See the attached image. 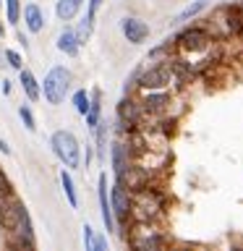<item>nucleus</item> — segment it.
I'll return each mask as SVG.
<instances>
[{"label":"nucleus","mask_w":243,"mask_h":251,"mask_svg":"<svg viewBox=\"0 0 243 251\" xmlns=\"http://www.w3.org/2000/svg\"><path fill=\"white\" fill-rule=\"evenodd\" d=\"M99 207H102V223H105V227L107 230H115L113 207H110V199H107V176L105 173L99 176Z\"/></svg>","instance_id":"nucleus-7"},{"label":"nucleus","mask_w":243,"mask_h":251,"mask_svg":"<svg viewBox=\"0 0 243 251\" xmlns=\"http://www.w3.org/2000/svg\"><path fill=\"white\" fill-rule=\"evenodd\" d=\"M52 149L63 160L66 168H78V157H81V152H78V141L71 131H55L52 133Z\"/></svg>","instance_id":"nucleus-2"},{"label":"nucleus","mask_w":243,"mask_h":251,"mask_svg":"<svg viewBox=\"0 0 243 251\" xmlns=\"http://www.w3.org/2000/svg\"><path fill=\"white\" fill-rule=\"evenodd\" d=\"M24 19H26V26H29V31H42V24H45V19H42V11H39L37 5H26V11H24Z\"/></svg>","instance_id":"nucleus-12"},{"label":"nucleus","mask_w":243,"mask_h":251,"mask_svg":"<svg viewBox=\"0 0 243 251\" xmlns=\"http://www.w3.org/2000/svg\"><path fill=\"white\" fill-rule=\"evenodd\" d=\"M19 11H21V5H19V0H8V21H19Z\"/></svg>","instance_id":"nucleus-22"},{"label":"nucleus","mask_w":243,"mask_h":251,"mask_svg":"<svg viewBox=\"0 0 243 251\" xmlns=\"http://www.w3.org/2000/svg\"><path fill=\"white\" fill-rule=\"evenodd\" d=\"M86 123H89V128H97V126H99V92H94V100L89 102V110H86Z\"/></svg>","instance_id":"nucleus-15"},{"label":"nucleus","mask_w":243,"mask_h":251,"mask_svg":"<svg viewBox=\"0 0 243 251\" xmlns=\"http://www.w3.org/2000/svg\"><path fill=\"white\" fill-rule=\"evenodd\" d=\"M5 60H8V63H11V66H13V68H19V71L24 68V63H21V55H19V52H16V50H5Z\"/></svg>","instance_id":"nucleus-23"},{"label":"nucleus","mask_w":243,"mask_h":251,"mask_svg":"<svg viewBox=\"0 0 243 251\" xmlns=\"http://www.w3.org/2000/svg\"><path fill=\"white\" fill-rule=\"evenodd\" d=\"M113 170H115L118 180L125 176V170H128V165H125V147L123 144H115L113 147Z\"/></svg>","instance_id":"nucleus-13"},{"label":"nucleus","mask_w":243,"mask_h":251,"mask_svg":"<svg viewBox=\"0 0 243 251\" xmlns=\"http://www.w3.org/2000/svg\"><path fill=\"white\" fill-rule=\"evenodd\" d=\"M207 3H209V0H196V3H191V5H186L183 11H180V13L175 16V21H186V19H194L196 13H201L204 8H207Z\"/></svg>","instance_id":"nucleus-17"},{"label":"nucleus","mask_w":243,"mask_h":251,"mask_svg":"<svg viewBox=\"0 0 243 251\" xmlns=\"http://www.w3.org/2000/svg\"><path fill=\"white\" fill-rule=\"evenodd\" d=\"M60 180H63V188H66L68 204H71V207H78V196H76V188H73V178H71V173L63 170V173H60Z\"/></svg>","instance_id":"nucleus-16"},{"label":"nucleus","mask_w":243,"mask_h":251,"mask_svg":"<svg viewBox=\"0 0 243 251\" xmlns=\"http://www.w3.org/2000/svg\"><path fill=\"white\" fill-rule=\"evenodd\" d=\"M81 3H84V0H58V8H55V11H58V19L71 21V19L78 13Z\"/></svg>","instance_id":"nucleus-11"},{"label":"nucleus","mask_w":243,"mask_h":251,"mask_svg":"<svg viewBox=\"0 0 243 251\" xmlns=\"http://www.w3.org/2000/svg\"><path fill=\"white\" fill-rule=\"evenodd\" d=\"M21 86H24V92H26V97L31 102L39 100V86H37V78L31 76V71H24L21 68Z\"/></svg>","instance_id":"nucleus-14"},{"label":"nucleus","mask_w":243,"mask_h":251,"mask_svg":"<svg viewBox=\"0 0 243 251\" xmlns=\"http://www.w3.org/2000/svg\"><path fill=\"white\" fill-rule=\"evenodd\" d=\"M19 115H21V121H24V126H26L29 131H34L37 126H34V115H31V110L29 107H21L19 110Z\"/></svg>","instance_id":"nucleus-20"},{"label":"nucleus","mask_w":243,"mask_h":251,"mask_svg":"<svg viewBox=\"0 0 243 251\" xmlns=\"http://www.w3.org/2000/svg\"><path fill=\"white\" fill-rule=\"evenodd\" d=\"M92 241H94V233H92V227H89V225H84V246H86V251L92 249Z\"/></svg>","instance_id":"nucleus-25"},{"label":"nucleus","mask_w":243,"mask_h":251,"mask_svg":"<svg viewBox=\"0 0 243 251\" xmlns=\"http://www.w3.org/2000/svg\"><path fill=\"white\" fill-rule=\"evenodd\" d=\"M123 34L128 37V42H144L149 37V26L139 19H125L123 21Z\"/></svg>","instance_id":"nucleus-8"},{"label":"nucleus","mask_w":243,"mask_h":251,"mask_svg":"<svg viewBox=\"0 0 243 251\" xmlns=\"http://www.w3.org/2000/svg\"><path fill=\"white\" fill-rule=\"evenodd\" d=\"M170 78H172V66H170V63H162V66L149 68L146 74L141 76L139 84H141V89L154 92V89H162V86H168Z\"/></svg>","instance_id":"nucleus-3"},{"label":"nucleus","mask_w":243,"mask_h":251,"mask_svg":"<svg viewBox=\"0 0 243 251\" xmlns=\"http://www.w3.org/2000/svg\"><path fill=\"white\" fill-rule=\"evenodd\" d=\"M21 212H24V204L3 201V207H0V220H3V227L8 233L21 235Z\"/></svg>","instance_id":"nucleus-4"},{"label":"nucleus","mask_w":243,"mask_h":251,"mask_svg":"<svg viewBox=\"0 0 243 251\" xmlns=\"http://www.w3.org/2000/svg\"><path fill=\"white\" fill-rule=\"evenodd\" d=\"M13 188H11V180L3 176V170H0V199H11Z\"/></svg>","instance_id":"nucleus-19"},{"label":"nucleus","mask_w":243,"mask_h":251,"mask_svg":"<svg viewBox=\"0 0 243 251\" xmlns=\"http://www.w3.org/2000/svg\"><path fill=\"white\" fill-rule=\"evenodd\" d=\"M157 207H160V201H157V196L154 194H149V191H141L139 194V204H136V209H141V220H146V217H152Z\"/></svg>","instance_id":"nucleus-9"},{"label":"nucleus","mask_w":243,"mask_h":251,"mask_svg":"<svg viewBox=\"0 0 243 251\" xmlns=\"http://www.w3.org/2000/svg\"><path fill=\"white\" fill-rule=\"evenodd\" d=\"M110 207H113V212L118 215V220H125L131 212V199L128 194H125V186L123 183H115L113 191H110Z\"/></svg>","instance_id":"nucleus-5"},{"label":"nucleus","mask_w":243,"mask_h":251,"mask_svg":"<svg viewBox=\"0 0 243 251\" xmlns=\"http://www.w3.org/2000/svg\"><path fill=\"white\" fill-rule=\"evenodd\" d=\"M92 249L105 251V249H107V241H105V238H94V241H92Z\"/></svg>","instance_id":"nucleus-26"},{"label":"nucleus","mask_w":243,"mask_h":251,"mask_svg":"<svg viewBox=\"0 0 243 251\" xmlns=\"http://www.w3.org/2000/svg\"><path fill=\"white\" fill-rule=\"evenodd\" d=\"M71 86V71L63 66H55L50 74L45 76V100L50 105H60L66 100V92Z\"/></svg>","instance_id":"nucleus-1"},{"label":"nucleus","mask_w":243,"mask_h":251,"mask_svg":"<svg viewBox=\"0 0 243 251\" xmlns=\"http://www.w3.org/2000/svg\"><path fill=\"white\" fill-rule=\"evenodd\" d=\"M89 102H92V100H89V94H86L84 89L73 94V105H76V110H78L81 115H86V110H89Z\"/></svg>","instance_id":"nucleus-18"},{"label":"nucleus","mask_w":243,"mask_h":251,"mask_svg":"<svg viewBox=\"0 0 243 251\" xmlns=\"http://www.w3.org/2000/svg\"><path fill=\"white\" fill-rule=\"evenodd\" d=\"M58 50L66 52V55H76V52H78V37H76L71 29H66V31L58 37Z\"/></svg>","instance_id":"nucleus-10"},{"label":"nucleus","mask_w":243,"mask_h":251,"mask_svg":"<svg viewBox=\"0 0 243 251\" xmlns=\"http://www.w3.org/2000/svg\"><path fill=\"white\" fill-rule=\"evenodd\" d=\"M0 37H3V24H0Z\"/></svg>","instance_id":"nucleus-27"},{"label":"nucleus","mask_w":243,"mask_h":251,"mask_svg":"<svg viewBox=\"0 0 243 251\" xmlns=\"http://www.w3.org/2000/svg\"><path fill=\"white\" fill-rule=\"evenodd\" d=\"M165 102H168V97H165V94H149V97H146V107L157 110V107H162Z\"/></svg>","instance_id":"nucleus-21"},{"label":"nucleus","mask_w":243,"mask_h":251,"mask_svg":"<svg viewBox=\"0 0 243 251\" xmlns=\"http://www.w3.org/2000/svg\"><path fill=\"white\" fill-rule=\"evenodd\" d=\"M178 45L183 47V50L199 52L209 45V37H207V31H201V29H186L183 34L178 37Z\"/></svg>","instance_id":"nucleus-6"},{"label":"nucleus","mask_w":243,"mask_h":251,"mask_svg":"<svg viewBox=\"0 0 243 251\" xmlns=\"http://www.w3.org/2000/svg\"><path fill=\"white\" fill-rule=\"evenodd\" d=\"M99 3L102 0H89V13H86V21H94V16H97V8H99Z\"/></svg>","instance_id":"nucleus-24"}]
</instances>
